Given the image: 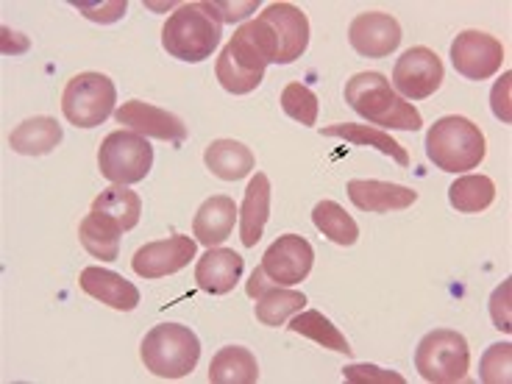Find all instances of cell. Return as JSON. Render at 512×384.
<instances>
[{
    "instance_id": "31",
    "label": "cell",
    "mask_w": 512,
    "mask_h": 384,
    "mask_svg": "<svg viewBox=\"0 0 512 384\" xmlns=\"http://www.w3.org/2000/svg\"><path fill=\"white\" fill-rule=\"evenodd\" d=\"M282 109L284 115L293 117L301 126H315L318 123V95L304 87V84H287L282 90Z\"/></svg>"
},
{
    "instance_id": "37",
    "label": "cell",
    "mask_w": 512,
    "mask_h": 384,
    "mask_svg": "<svg viewBox=\"0 0 512 384\" xmlns=\"http://www.w3.org/2000/svg\"><path fill=\"white\" fill-rule=\"evenodd\" d=\"M218 6L220 17H223V23H234V20H243L245 14L254 12L256 3H215Z\"/></svg>"
},
{
    "instance_id": "34",
    "label": "cell",
    "mask_w": 512,
    "mask_h": 384,
    "mask_svg": "<svg viewBox=\"0 0 512 384\" xmlns=\"http://www.w3.org/2000/svg\"><path fill=\"white\" fill-rule=\"evenodd\" d=\"M510 290H512V282L507 279V282L501 284L499 290L493 293V298H490V315H493V323H496V329L499 332H510Z\"/></svg>"
},
{
    "instance_id": "10",
    "label": "cell",
    "mask_w": 512,
    "mask_h": 384,
    "mask_svg": "<svg viewBox=\"0 0 512 384\" xmlns=\"http://www.w3.org/2000/svg\"><path fill=\"white\" fill-rule=\"evenodd\" d=\"M446 78L443 62L432 48H410L393 67V90L404 101H423L440 90Z\"/></svg>"
},
{
    "instance_id": "7",
    "label": "cell",
    "mask_w": 512,
    "mask_h": 384,
    "mask_svg": "<svg viewBox=\"0 0 512 384\" xmlns=\"http://www.w3.org/2000/svg\"><path fill=\"white\" fill-rule=\"evenodd\" d=\"M115 81L103 73H78L67 81L62 95V112L76 128L101 126L115 112Z\"/></svg>"
},
{
    "instance_id": "16",
    "label": "cell",
    "mask_w": 512,
    "mask_h": 384,
    "mask_svg": "<svg viewBox=\"0 0 512 384\" xmlns=\"http://www.w3.org/2000/svg\"><path fill=\"white\" fill-rule=\"evenodd\" d=\"M348 198L351 204L362 209V212H376V215H387V212H401L410 209L418 201V192L401 184H390V181H348Z\"/></svg>"
},
{
    "instance_id": "36",
    "label": "cell",
    "mask_w": 512,
    "mask_h": 384,
    "mask_svg": "<svg viewBox=\"0 0 512 384\" xmlns=\"http://www.w3.org/2000/svg\"><path fill=\"white\" fill-rule=\"evenodd\" d=\"M76 6L87 14L90 20H95V23H112V20H115V17H109L106 12L126 14V0H117V3H109V6H87V3H76Z\"/></svg>"
},
{
    "instance_id": "9",
    "label": "cell",
    "mask_w": 512,
    "mask_h": 384,
    "mask_svg": "<svg viewBox=\"0 0 512 384\" xmlns=\"http://www.w3.org/2000/svg\"><path fill=\"white\" fill-rule=\"evenodd\" d=\"M265 67H268V59L256 48L248 26H240L234 31V37L226 42V48L220 51L215 76H218L220 87L231 95H248L262 84Z\"/></svg>"
},
{
    "instance_id": "35",
    "label": "cell",
    "mask_w": 512,
    "mask_h": 384,
    "mask_svg": "<svg viewBox=\"0 0 512 384\" xmlns=\"http://www.w3.org/2000/svg\"><path fill=\"white\" fill-rule=\"evenodd\" d=\"M510 81L512 76L510 73H504L499 84L493 87V95H490V101H493V115L504 120V123H510L512 115H510Z\"/></svg>"
},
{
    "instance_id": "32",
    "label": "cell",
    "mask_w": 512,
    "mask_h": 384,
    "mask_svg": "<svg viewBox=\"0 0 512 384\" xmlns=\"http://www.w3.org/2000/svg\"><path fill=\"white\" fill-rule=\"evenodd\" d=\"M510 359H512V346L510 343H496L485 351L482 365H479V376L487 384H507L510 376Z\"/></svg>"
},
{
    "instance_id": "21",
    "label": "cell",
    "mask_w": 512,
    "mask_h": 384,
    "mask_svg": "<svg viewBox=\"0 0 512 384\" xmlns=\"http://www.w3.org/2000/svg\"><path fill=\"white\" fill-rule=\"evenodd\" d=\"M64 131L53 117H28L9 134V145L20 156H45L62 142Z\"/></svg>"
},
{
    "instance_id": "8",
    "label": "cell",
    "mask_w": 512,
    "mask_h": 384,
    "mask_svg": "<svg viewBox=\"0 0 512 384\" xmlns=\"http://www.w3.org/2000/svg\"><path fill=\"white\" fill-rule=\"evenodd\" d=\"M98 167H101L103 179L115 181V184H137L142 181L151 167H154V148L137 131H112L101 142L98 151Z\"/></svg>"
},
{
    "instance_id": "28",
    "label": "cell",
    "mask_w": 512,
    "mask_h": 384,
    "mask_svg": "<svg viewBox=\"0 0 512 384\" xmlns=\"http://www.w3.org/2000/svg\"><path fill=\"white\" fill-rule=\"evenodd\" d=\"M448 201L462 215H479L496 201V184L487 176H460L448 190Z\"/></svg>"
},
{
    "instance_id": "18",
    "label": "cell",
    "mask_w": 512,
    "mask_h": 384,
    "mask_svg": "<svg viewBox=\"0 0 512 384\" xmlns=\"http://www.w3.org/2000/svg\"><path fill=\"white\" fill-rule=\"evenodd\" d=\"M78 284L95 301H101V304L112 309H120V312H131L140 304V290L128 279H123L120 273H112L106 268H84Z\"/></svg>"
},
{
    "instance_id": "4",
    "label": "cell",
    "mask_w": 512,
    "mask_h": 384,
    "mask_svg": "<svg viewBox=\"0 0 512 384\" xmlns=\"http://www.w3.org/2000/svg\"><path fill=\"white\" fill-rule=\"evenodd\" d=\"M487 154L482 128L468 117H440L426 134V156L443 173H465L482 165Z\"/></svg>"
},
{
    "instance_id": "2",
    "label": "cell",
    "mask_w": 512,
    "mask_h": 384,
    "mask_svg": "<svg viewBox=\"0 0 512 384\" xmlns=\"http://www.w3.org/2000/svg\"><path fill=\"white\" fill-rule=\"evenodd\" d=\"M346 103L373 126L418 131L423 126L421 112L404 101L382 73H357L346 84Z\"/></svg>"
},
{
    "instance_id": "24",
    "label": "cell",
    "mask_w": 512,
    "mask_h": 384,
    "mask_svg": "<svg viewBox=\"0 0 512 384\" xmlns=\"http://www.w3.org/2000/svg\"><path fill=\"white\" fill-rule=\"evenodd\" d=\"M323 137H340V140L354 142V145H368V148H376L379 154L396 159L398 165L407 167L410 165V154L404 145H398L390 134H384L382 128L362 126V123H337V126L320 128Z\"/></svg>"
},
{
    "instance_id": "17",
    "label": "cell",
    "mask_w": 512,
    "mask_h": 384,
    "mask_svg": "<svg viewBox=\"0 0 512 384\" xmlns=\"http://www.w3.org/2000/svg\"><path fill=\"white\" fill-rule=\"evenodd\" d=\"M243 256L231 248H209L195 265V282L209 295H226L243 276Z\"/></svg>"
},
{
    "instance_id": "30",
    "label": "cell",
    "mask_w": 512,
    "mask_h": 384,
    "mask_svg": "<svg viewBox=\"0 0 512 384\" xmlns=\"http://www.w3.org/2000/svg\"><path fill=\"white\" fill-rule=\"evenodd\" d=\"M312 223H315V229L323 234V237H329L332 243L337 245H354L359 240V226L357 220L348 215L346 209L340 204H334V201H320L315 209H312Z\"/></svg>"
},
{
    "instance_id": "11",
    "label": "cell",
    "mask_w": 512,
    "mask_h": 384,
    "mask_svg": "<svg viewBox=\"0 0 512 384\" xmlns=\"http://www.w3.org/2000/svg\"><path fill=\"white\" fill-rule=\"evenodd\" d=\"M315 265V251L301 234H284L262 256V276L276 287H295L307 279Z\"/></svg>"
},
{
    "instance_id": "1",
    "label": "cell",
    "mask_w": 512,
    "mask_h": 384,
    "mask_svg": "<svg viewBox=\"0 0 512 384\" xmlns=\"http://www.w3.org/2000/svg\"><path fill=\"white\" fill-rule=\"evenodd\" d=\"M223 37V17L215 3H184L162 26V48L179 62H204Z\"/></svg>"
},
{
    "instance_id": "12",
    "label": "cell",
    "mask_w": 512,
    "mask_h": 384,
    "mask_svg": "<svg viewBox=\"0 0 512 384\" xmlns=\"http://www.w3.org/2000/svg\"><path fill=\"white\" fill-rule=\"evenodd\" d=\"M451 62L468 81H487L504 64V45L485 31H462L451 42Z\"/></svg>"
},
{
    "instance_id": "13",
    "label": "cell",
    "mask_w": 512,
    "mask_h": 384,
    "mask_svg": "<svg viewBox=\"0 0 512 384\" xmlns=\"http://www.w3.org/2000/svg\"><path fill=\"white\" fill-rule=\"evenodd\" d=\"M190 259H195V240L187 234H173L162 243L142 245L131 259V268L140 279H162L187 268Z\"/></svg>"
},
{
    "instance_id": "19",
    "label": "cell",
    "mask_w": 512,
    "mask_h": 384,
    "mask_svg": "<svg viewBox=\"0 0 512 384\" xmlns=\"http://www.w3.org/2000/svg\"><path fill=\"white\" fill-rule=\"evenodd\" d=\"M237 223V206L229 195H212L209 201L201 204L192 220V234L198 237V243L206 248H215L223 240H229L231 231Z\"/></svg>"
},
{
    "instance_id": "22",
    "label": "cell",
    "mask_w": 512,
    "mask_h": 384,
    "mask_svg": "<svg viewBox=\"0 0 512 384\" xmlns=\"http://www.w3.org/2000/svg\"><path fill=\"white\" fill-rule=\"evenodd\" d=\"M120 234H123L120 223L109 215H103V212H95V209L78 226V237H81L84 251L95 259H101V262H115L120 256Z\"/></svg>"
},
{
    "instance_id": "29",
    "label": "cell",
    "mask_w": 512,
    "mask_h": 384,
    "mask_svg": "<svg viewBox=\"0 0 512 384\" xmlns=\"http://www.w3.org/2000/svg\"><path fill=\"white\" fill-rule=\"evenodd\" d=\"M92 209L95 212H103L112 220L120 223V229L131 231L137 223H140L142 215V201L137 192H131L123 184H115L109 190H103L95 201H92Z\"/></svg>"
},
{
    "instance_id": "27",
    "label": "cell",
    "mask_w": 512,
    "mask_h": 384,
    "mask_svg": "<svg viewBox=\"0 0 512 384\" xmlns=\"http://www.w3.org/2000/svg\"><path fill=\"white\" fill-rule=\"evenodd\" d=\"M307 304V295L287 287H268L265 293L256 298V320L265 326H284L287 320L298 315Z\"/></svg>"
},
{
    "instance_id": "3",
    "label": "cell",
    "mask_w": 512,
    "mask_h": 384,
    "mask_svg": "<svg viewBox=\"0 0 512 384\" xmlns=\"http://www.w3.org/2000/svg\"><path fill=\"white\" fill-rule=\"evenodd\" d=\"M245 26L268 64H293L307 53L309 20L293 3H270L265 12Z\"/></svg>"
},
{
    "instance_id": "15",
    "label": "cell",
    "mask_w": 512,
    "mask_h": 384,
    "mask_svg": "<svg viewBox=\"0 0 512 384\" xmlns=\"http://www.w3.org/2000/svg\"><path fill=\"white\" fill-rule=\"evenodd\" d=\"M115 120L120 126H128L131 131L142 134L145 140L154 137V140L165 142H184L187 140V126L179 115L165 112L154 103L145 101H126L115 112Z\"/></svg>"
},
{
    "instance_id": "26",
    "label": "cell",
    "mask_w": 512,
    "mask_h": 384,
    "mask_svg": "<svg viewBox=\"0 0 512 384\" xmlns=\"http://www.w3.org/2000/svg\"><path fill=\"white\" fill-rule=\"evenodd\" d=\"M287 329H290L293 334H301V337L315 340L318 346L332 348V351H337V354H346V357L354 351V348L348 346L346 334L340 332V329H337V326H334L332 320L326 318L323 312H315V309L293 315Z\"/></svg>"
},
{
    "instance_id": "23",
    "label": "cell",
    "mask_w": 512,
    "mask_h": 384,
    "mask_svg": "<svg viewBox=\"0 0 512 384\" xmlns=\"http://www.w3.org/2000/svg\"><path fill=\"white\" fill-rule=\"evenodd\" d=\"M204 162L223 181H240L254 170V154H251V148L237 140L209 142Z\"/></svg>"
},
{
    "instance_id": "20",
    "label": "cell",
    "mask_w": 512,
    "mask_h": 384,
    "mask_svg": "<svg viewBox=\"0 0 512 384\" xmlns=\"http://www.w3.org/2000/svg\"><path fill=\"white\" fill-rule=\"evenodd\" d=\"M270 218V179L256 173L245 190L243 209H240V240L245 248H254L262 240V231Z\"/></svg>"
},
{
    "instance_id": "14",
    "label": "cell",
    "mask_w": 512,
    "mask_h": 384,
    "mask_svg": "<svg viewBox=\"0 0 512 384\" xmlns=\"http://www.w3.org/2000/svg\"><path fill=\"white\" fill-rule=\"evenodd\" d=\"M348 42L359 56L368 59H384L401 45V26L393 14L365 12L354 17L348 28Z\"/></svg>"
},
{
    "instance_id": "25",
    "label": "cell",
    "mask_w": 512,
    "mask_h": 384,
    "mask_svg": "<svg viewBox=\"0 0 512 384\" xmlns=\"http://www.w3.org/2000/svg\"><path fill=\"white\" fill-rule=\"evenodd\" d=\"M209 382L212 384H254L259 382V365L256 357L243 346L220 348L209 365Z\"/></svg>"
},
{
    "instance_id": "5",
    "label": "cell",
    "mask_w": 512,
    "mask_h": 384,
    "mask_svg": "<svg viewBox=\"0 0 512 384\" xmlns=\"http://www.w3.org/2000/svg\"><path fill=\"white\" fill-rule=\"evenodd\" d=\"M142 365L159 379H184L201 359V343L190 326L159 323L142 337Z\"/></svg>"
},
{
    "instance_id": "6",
    "label": "cell",
    "mask_w": 512,
    "mask_h": 384,
    "mask_svg": "<svg viewBox=\"0 0 512 384\" xmlns=\"http://www.w3.org/2000/svg\"><path fill=\"white\" fill-rule=\"evenodd\" d=\"M415 368L426 382L454 384L471 371V348L460 332L435 329L415 348Z\"/></svg>"
},
{
    "instance_id": "33",
    "label": "cell",
    "mask_w": 512,
    "mask_h": 384,
    "mask_svg": "<svg viewBox=\"0 0 512 384\" xmlns=\"http://www.w3.org/2000/svg\"><path fill=\"white\" fill-rule=\"evenodd\" d=\"M343 376H346V382H351V384H371V382L407 384L401 373L382 371V368H376V365H351V368H346V371H343Z\"/></svg>"
}]
</instances>
